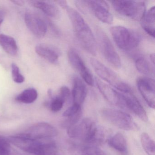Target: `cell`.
<instances>
[{
    "mask_svg": "<svg viewBox=\"0 0 155 155\" xmlns=\"http://www.w3.org/2000/svg\"><path fill=\"white\" fill-rule=\"evenodd\" d=\"M11 144L34 155H66L51 139L35 140L21 134L7 137Z\"/></svg>",
    "mask_w": 155,
    "mask_h": 155,
    "instance_id": "obj_1",
    "label": "cell"
},
{
    "mask_svg": "<svg viewBox=\"0 0 155 155\" xmlns=\"http://www.w3.org/2000/svg\"><path fill=\"white\" fill-rule=\"evenodd\" d=\"M66 9L77 40L87 52L96 56L97 41L91 29L77 11L68 6Z\"/></svg>",
    "mask_w": 155,
    "mask_h": 155,
    "instance_id": "obj_2",
    "label": "cell"
},
{
    "mask_svg": "<svg viewBox=\"0 0 155 155\" xmlns=\"http://www.w3.org/2000/svg\"><path fill=\"white\" fill-rule=\"evenodd\" d=\"M110 31L117 46L125 51L136 48L141 41V36L138 32L122 26L112 27Z\"/></svg>",
    "mask_w": 155,
    "mask_h": 155,
    "instance_id": "obj_3",
    "label": "cell"
},
{
    "mask_svg": "<svg viewBox=\"0 0 155 155\" xmlns=\"http://www.w3.org/2000/svg\"><path fill=\"white\" fill-rule=\"evenodd\" d=\"M90 62L95 72L101 79L108 83L110 86L114 87L119 92L125 93L132 90L128 84L124 82L114 71L99 61L91 58Z\"/></svg>",
    "mask_w": 155,
    "mask_h": 155,
    "instance_id": "obj_4",
    "label": "cell"
},
{
    "mask_svg": "<svg viewBox=\"0 0 155 155\" xmlns=\"http://www.w3.org/2000/svg\"><path fill=\"white\" fill-rule=\"evenodd\" d=\"M114 9L119 14L136 21H141L146 13L145 2L139 1H111Z\"/></svg>",
    "mask_w": 155,
    "mask_h": 155,
    "instance_id": "obj_5",
    "label": "cell"
},
{
    "mask_svg": "<svg viewBox=\"0 0 155 155\" xmlns=\"http://www.w3.org/2000/svg\"><path fill=\"white\" fill-rule=\"evenodd\" d=\"M101 117L108 123L126 130H136L138 127L132 117L126 112L111 108L103 109Z\"/></svg>",
    "mask_w": 155,
    "mask_h": 155,
    "instance_id": "obj_6",
    "label": "cell"
},
{
    "mask_svg": "<svg viewBox=\"0 0 155 155\" xmlns=\"http://www.w3.org/2000/svg\"><path fill=\"white\" fill-rule=\"evenodd\" d=\"M97 125L91 118H85L80 122L67 129L70 137L79 140L82 143H88L92 137Z\"/></svg>",
    "mask_w": 155,
    "mask_h": 155,
    "instance_id": "obj_7",
    "label": "cell"
},
{
    "mask_svg": "<svg viewBox=\"0 0 155 155\" xmlns=\"http://www.w3.org/2000/svg\"><path fill=\"white\" fill-rule=\"evenodd\" d=\"M97 34L99 46L103 57L112 67L119 69L122 66L121 59L109 38L101 28L97 29Z\"/></svg>",
    "mask_w": 155,
    "mask_h": 155,
    "instance_id": "obj_8",
    "label": "cell"
},
{
    "mask_svg": "<svg viewBox=\"0 0 155 155\" xmlns=\"http://www.w3.org/2000/svg\"><path fill=\"white\" fill-rule=\"evenodd\" d=\"M21 135L29 138L35 140L51 139L58 135L57 129L47 122H39L28 128Z\"/></svg>",
    "mask_w": 155,
    "mask_h": 155,
    "instance_id": "obj_9",
    "label": "cell"
},
{
    "mask_svg": "<svg viewBox=\"0 0 155 155\" xmlns=\"http://www.w3.org/2000/svg\"><path fill=\"white\" fill-rule=\"evenodd\" d=\"M68 59L72 68L80 74L83 81L90 86L94 85L93 76L75 49L71 48L68 52Z\"/></svg>",
    "mask_w": 155,
    "mask_h": 155,
    "instance_id": "obj_10",
    "label": "cell"
},
{
    "mask_svg": "<svg viewBox=\"0 0 155 155\" xmlns=\"http://www.w3.org/2000/svg\"><path fill=\"white\" fill-rule=\"evenodd\" d=\"M85 6L91 11L94 16L103 23L111 24L113 17L109 11L108 5L103 1H83Z\"/></svg>",
    "mask_w": 155,
    "mask_h": 155,
    "instance_id": "obj_11",
    "label": "cell"
},
{
    "mask_svg": "<svg viewBox=\"0 0 155 155\" xmlns=\"http://www.w3.org/2000/svg\"><path fill=\"white\" fill-rule=\"evenodd\" d=\"M137 87L141 96L147 105L151 108H155V81L147 77H142L138 79Z\"/></svg>",
    "mask_w": 155,
    "mask_h": 155,
    "instance_id": "obj_12",
    "label": "cell"
},
{
    "mask_svg": "<svg viewBox=\"0 0 155 155\" xmlns=\"http://www.w3.org/2000/svg\"><path fill=\"white\" fill-rule=\"evenodd\" d=\"M120 93L124 106L134 112L142 121L147 122L148 118L147 112L132 90L125 93Z\"/></svg>",
    "mask_w": 155,
    "mask_h": 155,
    "instance_id": "obj_13",
    "label": "cell"
},
{
    "mask_svg": "<svg viewBox=\"0 0 155 155\" xmlns=\"http://www.w3.org/2000/svg\"><path fill=\"white\" fill-rule=\"evenodd\" d=\"M25 21L28 28L36 37L43 38L47 33V23L35 13L27 12L25 14Z\"/></svg>",
    "mask_w": 155,
    "mask_h": 155,
    "instance_id": "obj_14",
    "label": "cell"
},
{
    "mask_svg": "<svg viewBox=\"0 0 155 155\" xmlns=\"http://www.w3.org/2000/svg\"><path fill=\"white\" fill-rule=\"evenodd\" d=\"M95 81L99 90L109 103L115 106H124L121 95L118 91L99 78H95Z\"/></svg>",
    "mask_w": 155,
    "mask_h": 155,
    "instance_id": "obj_15",
    "label": "cell"
},
{
    "mask_svg": "<svg viewBox=\"0 0 155 155\" xmlns=\"http://www.w3.org/2000/svg\"><path fill=\"white\" fill-rule=\"evenodd\" d=\"M35 51L39 56L50 63L53 64L58 63L61 52L56 47L48 44H39L36 46Z\"/></svg>",
    "mask_w": 155,
    "mask_h": 155,
    "instance_id": "obj_16",
    "label": "cell"
},
{
    "mask_svg": "<svg viewBox=\"0 0 155 155\" xmlns=\"http://www.w3.org/2000/svg\"><path fill=\"white\" fill-rule=\"evenodd\" d=\"M70 155H104L97 146L86 143H71L68 147Z\"/></svg>",
    "mask_w": 155,
    "mask_h": 155,
    "instance_id": "obj_17",
    "label": "cell"
},
{
    "mask_svg": "<svg viewBox=\"0 0 155 155\" xmlns=\"http://www.w3.org/2000/svg\"><path fill=\"white\" fill-rule=\"evenodd\" d=\"M87 87L84 82L78 77L73 79L72 95L73 104L81 106L87 97Z\"/></svg>",
    "mask_w": 155,
    "mask_h": 155,
    "instance_id": "obj_18",
    "label": "cell"
},
{
    "mask_svg": "<svg viewBox=\"0 0 155 155\" xmlns=\"http://www.w3.org/2000/svg\"><path fill=\"white\" fill-rule=\"evenodd\" d=\"M31 5L42 11L46 15L52 18L58 19L60 17V12L57 6L50 2L31 1Z\"/></svg>",
    "mask_w": 155,
    "mask_h": 155,
    "instance_id": "obj_19",
    "label": "cell"
},
{
    "mask_svg": "<svg viewBox=\"0 0 155 155\" xmlns=\"http://www.w3.org/2000/svg\"><path fill=\"white\" fill-rule=\"evenodd\" d=\"M141 27L150 36L155 38V8L152 7L146 12L141 20Z\"/></svg>",
    "mask_w": 155,
    "mask_h": 155,
    "instance_id": "obj_20",
    "label": "cell"
},
{
    "mask_svg": "<svg viewBox=\"0 0 155 155\" xmlns=\"http://www.w3.org/2000/svg\"><path fill=\"white\" fill-rule=\"evenodd\" d=\"M111 137V131L109 130L97 126L92 137L87 144L96 146L102 145L108 142Z\"/></svg>",
    "mask_w": 155,
    "mask_h": 155,
    "instance_id": "obj_21",
    "label": "cell"
},
{
    "mask_svg": "<svg viewBox=\"0 0 155 155\" xmlns=\"http://www.w3.org/2000/svg\"><path fill=\"white\" fill-rule=\"evenodd\" d=\"M111 147L123 155L128 153V147L127 140L124 135L120 132L116 133L111 137L108 141Z\"/></svg>",
    "mask_w": 155,
    "mask_h": 155,
    "instance_id": "obj_22",
    "label": "cell"
},
{
    "mask_svg": "<svg viewBox=\"0 0 155 155\" xmlns=\"http://www.w3.org/2000/svg\"><path fill=\"white\" fill-rule=\"evenodd\" d=\"M0 46L9 55L15 56L18 52V47L16 40L10 36L0 34Z\"/></svg>",
    "mask_w": 155,
    "mask_h": 155,
    "instance_id": "obj_23",
    "label": "cell"
},
{
    "mask_svg": "<svg viewBox=\"0 0 155 155\" xmlns=\"http://www.w3.org/2000/svg\"><path fill=\"white\" fill-rule=\"evenodd\" d=\"M37 91L33 88H29L23 91L16 97V100L20 103L30 104L33 103L38 98Z\"/></svg>",
    "mask_w": 155,
    "mask_h": 155,
    "instance_id": "obj_24",
    "label": "cell"
},
{
    "mask_svg": "<svg viewBox=\"0 0 155 155\" xmlns=\"http://www.w3.org/2000/svg\"><path fill=\"white\" fill-rule=\"evenodd\" d=\"M0 155H22L12 146L6 137L0 135Z\"/></svg>",
    "mask_w": 155,
    "mask_h": 155,
    "instance_id": "obj_25",
    "label": "cell"
},
{
    "mask_svg": "<svg viewBox=\"0 0 155 155\" xmlns=\"http://www.w3.org/2000/svg\"><path fill=\"white\" fill-rule=\"evenodd\" d=\"M140 142L147 155H155V142L147 133L144 132L141 134Z\"/></svg>",
    "mask_w": 155,
    "mask_h": 155,
    "instance_id": "obj_26",
    "label": "cell"
},
{
    "mask_svg": "<svg viewBox=\"0 0 155 155\" xmlns=\"http://www.w3.org/2000/svg\"><path fill=\"white\" fill-rule=\"evenodd\" d=\"M135 66L139 72L144 75H148L151 72L149 63L143 57H139L135 61Z\"/></svg>",
    "mask_w": 155,
    "mask_h": 155,
    "instance_id": "obj_27",
    "label": "cell"
},
{
    "mask_svg": "<svg viewBox=\"0 0 155 155\" xmlns=\"http://www.w3.org/2000/svg\"><path fill=\"white\" fill-rule=\"evenodd\" d=\"M12 74V79L14 82L17 83H22L25 81V78L21 73L19 68L15 63H12L11 65Z\"/></svg>",
    "mask_w": 155,
    "mask_h": 155,
    "instance_id": "obj_28",
    "label": "cell"
},
{
    "mask_svg": "<svg viewBox=\"0 0 155 155\" xmlns=\"http://www.w3.org/2000/svg\"><path fill=\"white\" fill-rule=\"evenodd\" d=\"M65 103V101L59 96H58L51 100L50 103V108L53 112H58L62 108Z\"/></svg>",
    "mask_w": 155,
    "mask_h": 155,
    "instance_id": "obj_29",
    "label": "cell"
},
{
    "mask_svg": "<svg viewBox=\"0 0 155 155\" xmlns=\"http://www.w3.org/2000/svg\"><path fill=\"white\" fill-rule=\"evenodd\" d=\"M81 112H82L81 106L73 104L72 106L68 108L64 111L62 116L64 117L68 118L74 117Z\"/></svg>",
    "mask_w": 155,
    "mask_h": 155,
    "instance_id": "obj_30",
    "label": "cell"
},
{
    "mask_svg": "<svg viewBox=\"0 0 155 155\" xmlns=\"http://www.w3.org/2000/svg\"><path fill=\"white\" fill-rule=\"evenodd\" d=\"M58 96L65 101V102H67L70 97L71 91L69 88L66 86L61 87L60 89Z\"/></svg>",
    "mask_w": 155,
    "mask_h": 155,
    "instance_id": "obj_31",
    "label": "cell"
},
{
    "mask_svg": "<svg viewBox=\"0 0 155 155\" xmlns=\"http://www.w3.org/2000/svg\"><path fill=\"white\" fill-rule=\"evenodd\" d=\"M55 2H57L60 7H61L62 8L66 9L68 5L67 4V2L66 1H55Z\"/></svg>",
    "mask_w": 155,
    "mask_h": 155,
    "instance_id": "obj_32",
    "label": "cell"
},
{
    "mask_svg": "<svg viewBox=\"0 0 155 155\" xmlns=\"http://www.w3.org/2000/svg\"><path fill=\"white\" fill-rule=\"evenodd\" d=\"M4 19V13L1 11H0V27L3 22Z\"/></svg>",
    "mask_w": 155,
    "mask_h": 155,
    "instance_id": "obj_33",
    "label": "cell"
},
{
    "mask_svg": "<svg viewBox=\"0 0 155 155\" xmlns=\"http://www.w3.org/2000/svg\"><path fill=\"white\" fill-rule=\"evenodd\" d=\"M12 2L19 6H22L24 4V2L23 1H13Z\"/></svg>",
    "mask_w": 155,
    "mask_h": 155,
    "instance_id": "obj_34",
    "label": "cell"
},
{
    "mask_svg": "<svg viewBox=\"0 0 155 155\" xmlns=\"http://www.w3.org/2000/svg\"><path fill=\"white\" fill-rule=\"evenodd\" d=\"M150 60H151V62L153 63V65H154V64H155V54L154 53L151 54L150 55Z\"/></svg>",
    "mask_w": 155,
    "mask_h": 155,
    "instance_id": "obj_35",
    "label": "cell"
},
{
    "mask_svg": "<svg viewBox=\"0 0 155 155\" xmlns=\"http://www.w3.org/2000/svg\"></svg>",
    "mask_w": 155,
    "mask_h": 155,
    "instance_id": "obj_36",
    "label": "cell"
}]
</instances>
